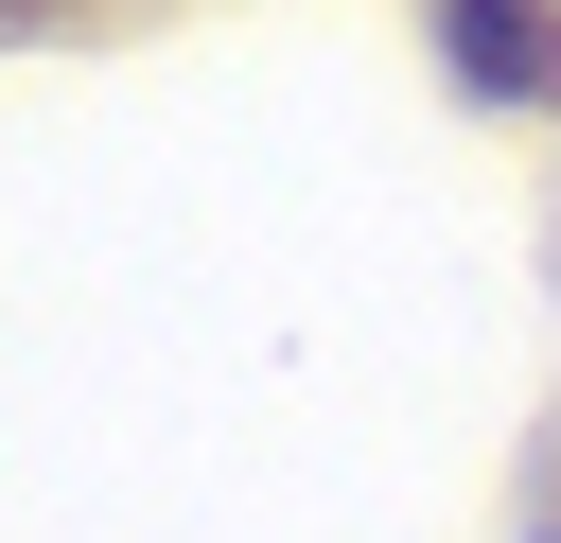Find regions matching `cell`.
Wrapping results in <instances>:
<instances>
[{
  "instance_id": "cell-2",
  "label": "cell",
  "mask_w": 561,
  "mask_h": 543,
  "mask_svg": "<svg viewBox=\"0 0 561 543\" xmlns=\"http://www.w3.org/2000/svg\"><path fill=\"white\" fill-rule=\"evenodd\" d=\"M543 543H561V525H543Z\"/></svg>"
},
{
  "instance_id": "cell-1",
  "label": "cell",
  "mask_w": 561,
  "mask_h": 543,
  "mask_svg": "<svg viewBox=\"0 0 561 543\" xmlns=\"http://www.w3.org/2000/svg\"><path fill=\"white\" fill-rule=\"evenodd\" d=\"M438 35H456V70H473V88L561 105V18H543V0H438Z\"/></svg>"
}]
</instances>
